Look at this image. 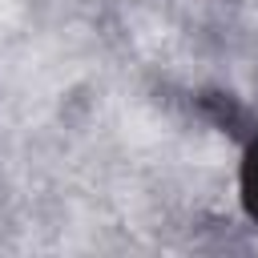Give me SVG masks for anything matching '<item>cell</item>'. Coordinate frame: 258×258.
<instances>
[{
  "label": "cell",
  "mask_w": 258,
  "mask_h": 258,
  "mask_svg": "<svg viewBox=\"0 0 258 258\" xmlns=\"http://www.w3.org/2000/svg\"><path fill=\"white\" fill-rule=\"evenodd\" d=\"M238 198H242L246 218L258 226V133L250 137V145L242 153V165H238Z\"/></svg>",
  "instance_id": "cell-1"
}]
</instances>
